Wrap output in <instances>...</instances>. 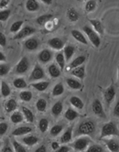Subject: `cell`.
I'll return each instance as SVG.
<instances>
[{
    "label": "cell",
    "instance_id": "cell-28",
    "mask_svg": "<svg viewBox=\"0 0 119 152\" xmlns=\"http://www.w3.org/2000/svg\"><path fill=\"white\" fill-rule=\"evenodd\" d=\"M70 104L77 109H82L83 108V102L78 96H72L70 98Z\"/></svg>",
    "mask_w": 119,
    "mask_h": 152
},
{
    "label": "cell",
    "instance_id": "cell-55",
    "mask_svg": "<svg viewBox=\"0 0 119 152\" xmlns=\"http://www.w3.org/2000/svg\"><path fill=\"white\" fill-rule=\"evenodd\" d=\"M51 148H52V149L53 150H57L59 148H60V144L58 143V142H52V144H51Z\"/></svg>",
    "mask_w": 119,
    "mask_h": 152
},
{
    "label": "cell",
    "instance_id": "cell-44",
    "mask_svg": "<svg viewBox=\"0 0 119 152\" xmlns=\"http://www.w3.org/2000/svg\"><path fill=\"white\" fill-rule=\"evenodd\" d=\"M12 146L14 148L15 152H27L26 148L21 144H19L17 140H12Z\"/></svg>",
    "mask_w": 119,
    "mask_h": 152
},
{
    "label": "cell",
    "instance_id": "cell-37",
    "mask_svg": "<svg viewBox=\"0 0 119 152\" xmlns=\"http://www.w3.org/2000/svg\"><path fill=\"white\" fill-rule=\"evenodd\" d=\"M64 92V86L62 83H57L52 89V95L53 96H60Z\"/></svg>",
    "mask_w": 119,
    "mask_h": 152
},
{
    "label": "cell",
    "instance_id": "cell-38",
    "mask_svg": "<svg viewBox=\"0 0 119 152\" xmlns=\"http://www.w3.org/2000/svg\"><path fill=\"white\" fill-rule=\"evenodd\" d=\"M39 128L40 130V132L45 133L48 128H49V121L46 118H41L39 122Z\"/></svg>",
    "mask_w": 119,
    "mask_h": 152
},
{
    "label": "cell",
    "instance_id": "cell-30",
    "mask_svg": "<svg viewBox=\"0 0 119 152\" xmlns=\"http://www.w3.org/2000/svg\"><path fill=\"white\" fill-rule=\"evenodd\" d=\"M55 60L59 65V67L61 70H63L64 69V66H65V63H66V60H65V57H64V54L63 52L60 51L56 54L55 56Z\"/></svg>",
    "mask_w": 119,
    "mask_h": 152
},
{
    "label": "cell",
    "instance_id": "cell-60",
    "mask_svg": "<svg viewBox=\"0 0 119 152\" xmlns=\"http://www.w3.org/2000/svg\"><path fill=\"white\" fill-rule=\"evenodd\" d=\"M0 148H1V142H0Z\"/></svg>",
    "mask_w": 119,
    "mask_h": 152
},
{
    "label": "cell",
    "instance_id": "cell-53",
    "mask_svg": "<svg viewBox=\"0 0 119 152\" xmlns=\"http://www.w3.org/2000/svg\"><path fill=\"white\" fill-rule=\"evenodd\" d=\"M2 152H14V151H13L12 148L10 147L8 144H6L5 147H4L3 149H2Z\"/></svg>",
    "mask_w": 119,
    "mask_h": 152
},
{
    "label": "cell",
    "instance_id": "cell-56",
    "mask_svg": "<svg viewBox=\"0 0 119 152\" xmlns=\"http://www.w3.org/2000/svg\"><path fill=\"white\" fill-rule=\"evenodd\" d=\"M6 60H7V58L5 56V54L0 51V61H5Z\"/></svg>",
    "mask_w": 119,
    "mask_h": 152
},
{
    "label": "cell",
    "instance_id": "cell-47",
    "mask_svg": "<svg viewBox=\"0 0 119 152\" xmlns=\"http://www.w3.org/2000/svg\"><path fill=\"white\" fill-rule=\"evenodd\" d=\"M9 16H10L9 9H5V10H2V11H0V21H7Z\"/></svg>",
    "mask_w": 119,
    "mask_h": 152
},
{
    "label": "cell",
    "instance_id": "cell-12",
    "mask_svg": "<svg viewBox=\"0 0 119 152\" xmlns=\"http://www.w3.org/2000/svg\"><path fill=\"white\" fill-rule=\"evenodd\" d=\"M24 47L29 51L36 50L39 48V41L36 38H29L24 41Z\"/></svg>",
    "mask_w": 119,
    "mask_h": 152
},
{
    "label": "cell",
    "instance_id": "cell-22",
    "mask_svg": "<svg viewBox=\"0 0 119 152\" xmlns=\"http://www.w3.org/2000/svg\"><path fill=\"white\" fill-rule=\"evenodd\" d=\"M66 83H67L69 87L73 89V90H81L82 88V84L78 80H75L73 78L66 79Z\"/></svg>",
    "mask_w": 119,
    "mask_h": 152
},
{
    "label": "cell",
    "instance_id": "cell-26",
    "mask_svg": "<svg viewBox=\"0 0 119 152\" xmlns=\"http://www.w3.org/2000/svg\"><path fill=\"white\" fill-rule=\"evenodd\" d=\"M26 8L29 12H35L39 8V5L37 0H28L26 2Z\"/></svg>",
    "mask_w": 119,
    "mask_h": 152
},
{
    "label": "cell",
    "instance_id": "cell-31",
    "mask_svg": "<svg viewBox=\"0 0 119 152\" xmlns=\"http://www.w3.org/2000/svg\"><path fill=\"white\" fill-rule=\"evenodd\" d=\"M67 17L71 22H76L79 19V14L73 7L69 8V10L67 11Z\"/></svg>",
    "mask_w": 119,
    "mask_h": 152
},
{
    "label": "cell",
    "instance_id": "cell-36",
    "mask_svg": "<svg viewBox=\"0 0 119 152\" xmlns=\"http://www.w3.org/2000/svg\"><path fill=\"white\" fill-rule=\"evenodd\" d=\"M10 120L13 124H18L23 121V115L20 112H15L10 116Z\"/></svg>",
    "mask_w": 119,
    "mask_h": 152
},
{
    "label": "cell",
    "instance_id": "cell-27",
    "mask_svg": "<svg viewBox=\"0 0 119 152\" xmlns=\"http://www.w3.org/2000/svg\"><path fill=\"white\" fill-rule=\"evenodd\" d=\"M78 116H79V114L74 109H72V108H68L66 112L64 113V117L69 121H73L74 119H76Z\"/></svg>",
    "mask_w": 119,
    "mask_h": 152
},
{
    "label": "cell",
    "instance_id": "cell-13",
    "mask_svg": "<svg viewBox=\"0 0 119 152\" xmlns=\"http://www.w3.org/2000/svg\"><path fill=\"white\" fill-rule=\"evenodd\" d=\"M85 60H86V58H85V56H83V55L78 56L77 58H75V59L68 65V66H67L66 72H71V71L73 70L74 68H77V67L81 66V65L83 64V62L85 61Z\"/></svg>",
    "mask_w": 119,
    "mask_h": 152
},
{
    "label": "cell",
    "instance_id": "cell-21",
    "mask_svg": "<svg viewBox=\"0 0 119 152\" xmlns=\"http://www.w3.org/2000/svg\"><path fill=\"white\" fill-rule=\"evenodd\" d=\"M72 130H73V126H71L66 131L63 133V135L61 137V143H68L72 139Z\"/></svg>",
    "mask_w": 119,
    "mask_h": 152
},
{
    "label": "cell",
    "instance_id": "cell-49",
    "mask_svg": "<svg viewBox=\"0 0 119 152\" xmlns=\"http://www.w3.org/2000/svg\"><path fill=\"white\" fill-rule=\"evenodd\" d=\"M6 45H7V38L2 32H0V46L5 47Z\"/></svg>",
    "mask_w": 119,
    "mask_h": 152
},
{
    "label": "cell",
    "instance_id": "cell-17",
    "mask_svg": "<svg viewBox=\"0 0 119 152\" xmlns=\"http://www.w3.org/2000/svg\"><path fill=\"white\" fill-rule=\"evenodd\" d=\"M71 33H72V36L76 39L77 41L82 43V44H85V45H87L88 44V41L87 39H86V38L84 37V35L82 33L81 31L77 30V29H72L71 31Z\"/></svg>",
    "mask_w": 119,
    "mask_h": 152
},
{
    "label": "cell",
    "instance_id": "cell-25",
    "mask_svg": "<svg viewBox=\"0 0 119 152\" xmlns=\"http://www.w3.org/2000/svg\"><path fill=\"white\" fill-rule=\"evenodd\" d=\"M62 109H63L62 103L61 101L56 102L55 104H54V105L52 106V108H51V114H52V115H54L55 117L60 116V115L62 112Z\"/></svg>",
    "mask_w": 119,
    "mask_h": 152
},
{
    "label": "cell",
    "instance_id": "cell-58",
    "mask_svg": "<svg viewBox=\"0 0 119 152\" xmlns=\"http://www.w3.org/2000/svg\"><path fill=\"white\" fill-rule=\"evenodd\" d=\"M118 79H119V67H118Z\"/></svg>",
    "mask_w": 119,
    "mask_h": 152
},
{
    "label": "cell",
    "instance_id": "cell-41",
    "mask_svg": "<svg viewBox=\"0 0 119 152\" xmlns=\"http://www.w3.org/2000/svg\"><path fill=\"white\" fill-rule=\"evenodd\" d=\"M11 93V90H10V87L9 85L5 82V81H2L1 82V94L4 97H7Z\"/></svg>",
    "mask_w": 119,
    "mask_h": 152
},
{
    "label": "cell",
    "instance_id": "cell-34",
    "mask_svg": "<svg viewBox=\"0 0 119 152\" xmlns=\"http://www.w3.org/2000/svg\"><path fill=\"white\" fill-rule=\"evenodd\" d=\"M22 112H23V115L25 116V119L27 120V122L33 123L34 115H33V113L31 112V110L28 109V108H27V107H22Z\"/></svg>",
    "mask_w": 119,
    "mask_h": 152
},
{
    "label": "cell",
    "instance_id": "cell-52",
    "mask_svg": "<svg viewBox=\"0 0 119 152\" xmlns=\"http://www.w3.org/2000/svg\"><path fill=\"white\" fill-rule=\"evenodd\" d=\"M10 0H1L0 1V8H5L8 6Z\"/></svg>",
    "mask_w": 119,
    "mask_h": 152
},
{
    "label": "cell",
    "instance_id": "cell-50",
    "mask_svg": "<svg viewBox=\"0 0 119 152\" xmlns=\"http://www.w3.org/2000/svg\"><path fill=\"white\" fill-rule=\"evenodd\" d=\"M70 150H71V148L69 146H61L55 152H69Z\"/></svg>",
    "mask_w": 119,
    "mask_h": 152
},
{
    "label": "cell",
    "instance_id": "cell-51",
    "mask_svg": "<svg viewBox=\"0 0 119 152\" xmlns=\"http://www.w3.org/2000/svg\"><path fill=\"white\" fill-rule=\"evenodd\" d=\"M114 115L116 117H119V101L115 104V105L114 107Z\"/></svg>",
    "mask_w": 119,
    "mask_h": 152
},
{
    "label": "cell",
    "instance_id": "cell-14",
    "mask_svg": "<svg viewBox=\"0 0 119 152\" xmlns=\"http://www.w3.org/2000/svg\"><path fill=\"white\" fill-rule=\"evenodd\" d=\"M89 22L96 33H98V35H104V27L99 19H89Z\"/></svg>",
    "mask_w": 119,
    "mask_h": 152
},
{
    "label": "cell",
    "instance_id": "cell-29",
    "mask_svg": "<svg viewBox=\"0 0 119 152\" xmlns=\"http://www.w3.org/2000/svg\"><path fill=\"white\" fill-rule=\"evenodd\" d=\"M22 142L27 146H34L39 142V138L35 136H28L22 138Z\"/></svg>",
    "mask_w": 119,
    "mask_h": 152
},
{
    "label": "cell",
    "instance_id": "cell-4",
    "mask_svg": "<svg viewBox=\"0 0 119 152\" xmlns=\"http://www.w3.org/2000/svg\"><path fill=\"white\" fill-rule=\"evenodd\" d=\"M91 142V140L87 137H82L77 138L74 141V143L72 147L76 151H83L89 147V143Z\"/></svg>",
    "mask_w": 119,
    "mask_h": 152
},
{
    "label": "cell",
    "instance_id": "cell-59",
    "mask_svg": "<svg viewBox=\"0 0 119 152\" xmlns=\"http://www.w3.org/2000/svg\"><path fill=\"white\" fill-rule=\"evenodd\" d=\"M77 1H79V2H81V1H83V0H77Z\"/></svg>",
    "mask_w": 119,
    "mask_h": 152
},
{
    "label": "cell",
    "instance_id": "cell-61",
    "mask_svg": "<svg viewBox=\"0 0 119 152\" xmlns=\"http://www.w3.org/2000/svg\"><path fill=\"white\" fill-rule=\"evenodd\" d=\"M0 1H1V0H0Z\"/></svg>",
    "mask_w": 119,
    "mask_h": 152
},
{
    "label": "cell",
    "instance_id": "cell-20",
    "mask_svg": "<svg viewBox=\"0 0 119 152\" xmlns=\"http://www.w3.org/2000/svg\"><path fill=\"white\" fill-rule=\"evenodd\" d=\"M71 74L79 79H83L85 76V67L83 65H81V66L77 68H74L73 70L71 71Z\"/></svg>",
    "mask_w": 119,
    "mask_h": 152
},
{
    "label": "cell",
    "instance_id": "cell-42",
    "mask_svg": "<svg viewBox=\"0 0 119 152\" xmlns=\"http://www.w3.org/2000/svg\"><path fill=\"white\" fill-rule=\"evenodd\" d=\"M19 98L24 102H29L32 99V94L29 91H22L19 94Z\"/></svg>",
    "mask_w": 119,
    "mask_h": 152
},
{
    "label": "cell",
    "instance_id": "cell-5",
    "mask_svg": "<svg viewBox=\"0 0 119 152\" xmlns=\"http://www.w3.org/2000/svg\"><path fill=\"white\" fill-rule=\"evenodd\" d=\"M36 32V29L32 27L26 26L24 28H21L18 33L13 37V39H22L24 38H27L30 35H33Z\"/></svg>",
    "mask_w": 119,
    "mask_h": 152
},
{
    "label": "cell",
    "instance_id": "cell-43",
    "mask_svg": "<svg viewBox=\"0 0 119 152\" xmlns=\"http://www.w3.org/2000/svg\"><path fill=\"white\" fill-rule=\"evenodd\" d=\"M63 129V126L62 125H55L53 126L50 129V135L52 137H57Z\"/></svg>",
    "mask_w": 119,
    "mask_h": 152
},
{
    "label": "cell",
    "instance_id": "cell-24",
    "mask_svg": "<svg viewBox=\"0 0 119 152\" xmlns=\"http://www.w3.org/2000/svg\"><path fill=\"white\" fill-rule=\"evenodd\" d=\"M53 18V16L50 14H45V15H41L36 19V22L40 25V26H45L47 23H49L50 21Z\"/></svg>",
    "mask_w": 119,
    "mask_h": 152
},
{
    "label": "cell",
    "instance_id": "cell-18",
    "mask_svg": "<svg viewBox=\"0 0 119 152\" xmlns=\"http://www.w3.org/2000/svg\"><path fill=\"white\" fill-rule=\"evenodd\" d=\"M74 51H75V47L72 44H68V45H65L64 46V49H63V54H64V57H65V60L66 61H70L72 57V55L74 54Z\"/></svg>",
    "mask_w": 119,
    "mask_h": 152
},
{
    "label": "cell",
    "instance_id": "cell-23",
    "mask_svg": "<svg viewBox=\"0 0 119 152\" xmlns=\"http://www.w3.org/2000/svg\"><path fill=\"white\" fill-rule=\"evenodd\" d=\"M31 87H33L35 90L39 91V92H43L45 91L50 85L49 82H39V83H30Z\"/></svg>",
    "mask_w": 119,
    "mask_h": 152
},
{
    "label": "cell",
    "instance_id": "cell-35",
    "mask_svg": "<svg viewBox=\"0 0 119 152\" xmlns=\"http://www.w3.org/2000/svg\"><path fill=\"white\" fill-rule=\"evenodd\" d=\"M13 85L17 89H25L28 87V84L23 78H17L13 81Z\"/></svg>",
    "mask_w": 119,
    "mask_h": 152
},
{
    "label": "cell",
    "instance_id": "cell-40",
    "mask_svg": "<svg viewBox=\"0 0 119 152\" xmlns=\"http://www.w3.org/2000/svg\"><path fill=\"white\" fill-rule=\"evenodd\" d=\"M36 107H37V109L38 111L39 112H44L46 111V108H47V102L45 99H39L36 103Z\"/></svg>",
    "mask_w": 119,
    "mask_h": 152
},
{
    "label": "cell",
    "instance_id": "cell-7",
    "mask_svg": "<svg viewBox=\"0 0 119 152\" xmlns=\"http://www.w3.org/2000/svg\"><path fill=\"white\" fill-rule=\"evenodd\" d=\"M45 77V72L43 71V69L40 67V65L36 64L34 66V69L32 71L30 77H29V81H39L41 80Z\"/></svg>",
    "mask_w": 119,
    "mask_h": 152
},
{
    "label": "cell",
    "instance_id": "cell-48",
    "mask_svg": "<svg viewBox=\"0 0 119 152\" xmlns=\"http://www.w3.org/2000/svg\"><path fill=\"white\" fill-rule=\"evenodd\" d=\"M8 126L7 123H0V136H3L7 131Z\"/></svg>",
    "mask_w": 119,
    "mask_h": 152
},
{
    "label": "cell",
    "instance_id": "cell-10",
    "mask_svg": "<svg viewBox=\"0 0 119 152\" xmlns=\"http://www.w3.org/2000/svg\"><path fill=\"white\" fill-rule=\"evenodd\" d=\"M48 45L54 50H61L65 46V43H64V41L61 39L60 38H52L48 40Z\"/></svg>",
    "mask_w": 119,
    "mask_h": 152
},
{
    "label": "cell",
    "instance_id": "cell-46",
    "mask_svg": "<svg viewBox=\"0 0 119 152\" xmlns=\"http://www.w3.org/2000/svg\"><path fill=\"white\" fill-rule=\"evenodd\" d=\"M10 71V66L7 63H2L0 64V76L7 75Z\"/></svg>",
    "mask_w": 119,
    "mask_h": 152
},
{
    "label": "cell",
    "instance_id": "cell-54",
    "mask_svg": "<svg viewBox=\"0 0 119 152\" xmlns=\"http://www.w3.org/2000/svg\"><path fill=\"white\" fill-rule=\"evenodd\" d=\"M35 152H47V148L44 145H41L35 150Z\"/></svg>",
    "mask_w": 119,
    "mask_h": 152
},
{
    "label": "cell",
    "instance_id": "cell-2",
    "mask_svg": "<svg viewBox=\"0 0 119 152\" xmlns=\"http://www.w3.org/2000/svg\"><path fill=\"white\" fill-rule=\"evenodd\" d=\"M82 30L83 32L86 34V36L88 37L89 40L92 42V44L96 47V48H98L100 45H101V39L98 35V33H96V32L94 31V29L90 27V26H84L82 28Z\"/></svg>",
    "mask_w": 119,
    "mask_h": 152
},
{
    "label": "cell",
    "instance_id": "cell-39",
    "mask_svg": "<svg viewBox=\"0 0 119 152\" xmlns=\"http://www.w3.org/2000/svg\"><path fill=\"white\" fill-rule=\"evenodd\" d=\"M24 24V22L22 20H18V21H16L14 22L11 27H10V32H12V33H18V32L21 29V27Z\"/></svg>",
    "mask_w": 119,
    "mask_h": 152
},
{
    "label": "cell",
    "instance_id": "cell-16",
    "mask_svg": "<svg viewBox=\"0 0 119 152\" xmlns=\"http://www.w3.org/2000/svg\"><path fill=\"white\" fill-rule=\"evenodd\" d=\"M32 132V128L28 126H19L18 128H16L14 131L12 132V136L14 137H18V136H22V135H27L28 133Z\"/></svg>",
    "mask_w": 119,
    "mask_h": 152
},
{
    "label": "cell",
    "instance_id": "cell-15",
    "mask_svg": "<svg viewBox=\"0 0 119 152\" xmlns=\"http://www.w3.org/2000/svg\"><path fill=\"white\" fill-rule=\"evenodd\" d=\"M104 142L111 152H119V143L115 139H104Z\"/></svg>",
    "mask_w": 119,
    "mask_h": 152
},
{
    "label": "cell",
    "instance_id": "cell-9",
    "mask_svg": "<svg viewBox=\"0 0 119 152\" xmlns=\"http://www.w3.org/2000/svg\"><path fill=\"white\" fill-rule=\"evenodd\" d=\"M92 110L96 115H98L99 117L105 118V114H104V111L103 104L98 99L93 100V102L92 104Z\"/></svg>",
    "mask_w": 119,
    "mask_h": 152
},
{
    "label": "cell",
    "instance_id": "cell-45",
    "mask_svg": "<svg viewBox=\"0 0 119 152\" xmlns=\"http://www.w3.org/2000/svg\"><path fill=\"white\" fill-rule=\"evenodd\" d=\"M86 152H104V148L100 145H91L86 148Z\"/></svg>",
    "mask_w": 119,
    "mask_h": 152
},
{
    "label": "cell",
    "instance_id": "cell-19",
    "mask_svg": "<svg viewBox=\"0 0 119 152\" xmlns=\"http://www.w3.org/2000/svg\"><path fill=\"white\" fill-rule=\"evenodd\" d=\"M48 72H49V74L51 78H58L61 75V69L55 63H52L48 67Z\"/></svg>",
    "mask_w": 119,
    "mask_h": 152
},
{
    "label": "cell",
    "instance_id": "cell-32",
    "mask_svg": "<svg viewBox=\"0 0 119 152\" xmlns=\"http://www.w3.org/2000/svg\"><path fill=\"white\" fill-rule=\"evenodd\" d=\"M18 107V104L16 102L15 99H9L5 105V110L7 113H10L13 112L14 110H16V108Z\"/></svg>",
    "mask_w": 119,
    "mask_h": 152
},
{
    "label": "cell",
    "instance_id": "cell-33",
    "mask_svg": "<svg viewBox=\"0 0 119 152\" xmlns=\"http://www.w3.org/2000/svg\"><path fill=\"white\" fill-rule=\"evenodd\" d=\"M96 7H97V1H96V0H88V1L85 3L84 9H85V11L87 13H91V12L94 11Z\"/></svg>",
    "mask_w": 119,
    "mask_h": 152
},
{
    "label": "cell",
    "instance_id": "cell-6",
    "mask_svg": "<svg viewBox=\"0 0 119 152\" xmlns=\"http://www.w3.org/2000/svg\"><path fill=\"white\" fill-rule=\"evenodd\" d=\"M28 68H29V61L27 57H23L20 59V61L16 65L15 72L18 74H23V73L27 72Z\"/></svg>",
    "mask_w": 119,
    "mask_h": 152
},
{
    "label": "cell",
    "instance_id": "cell-11",
    "mask_svg": "<svg viewBox=\"0 0 119 152\" xmlns=\"http://www.w3.org/2000/svg\"><path fill=\"white\" fill-rule=\"evenodd\" d=\"M38 59L41 63H48L52 59V53L50 50H42L38 55Z\"/></svg>",
    "mask_w": 119,
    "mask_h": 152
},
{
    "label": "cell",
    "instance_id": "cell-57",
    "mask_svg": "<svg viewBox=\"0 0 119 152\" xmlns=\"http://www.w3.org/2000/svg\"><path fill=\"white\" fill-rule=\"evenodd\" d=\"M40 1L43 2L44 4H46V5H50L52 3V0H40Z\"/></svg>",
    "mask_w": 119,
    "mask_h": 152
},
{
    "label": "cell",
    "instance_id": "cell-8",
    "mask_svg": "<svg viewBox=\"0 0 119 152\" xmlns=\"http://www.w3.org/2000/svg\"><path fill=\"white\" fill-rule=\"evenodd\" d=\"M104 100L106 102V104L109 106L112 102L114 101L115 97V88L114 85H110L109 87H107L104 91Z\"/></svg>",
    "mask_w": 119,
    "mask_h": 152
},
{
    "label": "cell",
    "instance_id": "cell-3",
    "mask_svg": "<svg viewBox=\"0 0 119 152\" xmlns=\"http://www.w3.org/2000/svg\"><path fill=\"white\" fill-rule=\"evenodd\" d=\"M95 130V124L91 120L82 122L77 129V135H91Z\"/></svg>",
    "mask_w": 119,
    "mask_h": 152
},
{
    "label": "cell",
    "instance_id": "cell-1",
    "mask_svg": "<svg viewBox=\"0 0 119 152\" xmlns=\"http://www.w3.org/2000/svg\"><path fill=\"white\" fill-rule=\"evenodd\" d=\"M112 136H116V137L119 136V131L117 129L116 125L114 122H108L102 126L100 139H103L104 137H112Z\"/></svg>",
    "mask_w": 119,
    "mask_h": 152
}]
</instances>
